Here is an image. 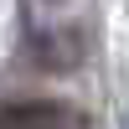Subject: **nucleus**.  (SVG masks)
<instances>
[{
    "label": "nucleus",
    "mask_w": 129,
    "mask_h": 129,
    "mask_svg": "<svg viewBox=\"0 0 129 129\" xmlns=\"http://www.w3.org/2000/svg\"><path fill=\"white\" fill-rule=\"evenodd\" d=\"M124 129H129V119H124Z\"/></svg>",
    "instance_id": "f03ea898"
},
{
    "label": "nucleus",
    "mask_w": 129,
    "mask_h": 129,
    "mask_svg": "<svg viewBox=\"0 0 129 129\" xmlns=\"http://www.w3.org/2000/svg\"><path fill=\"white\" fill-rule=\"evenodd\" d=\"M62 124H72V109L62 98H31L0 109V129H62Z\"/></svg>",
    "instance_id": "f257e3e1"
}]
</instances>
